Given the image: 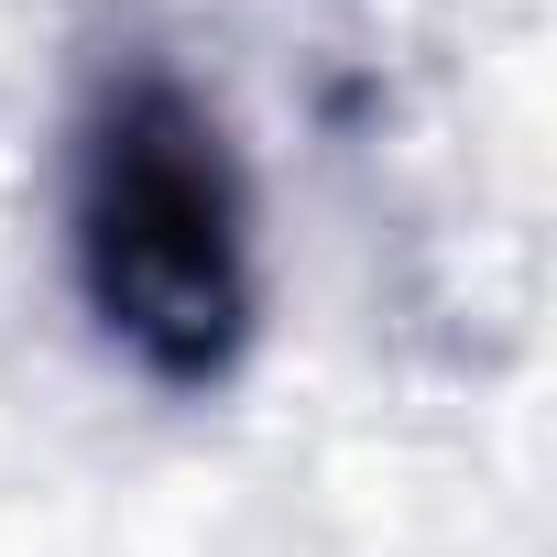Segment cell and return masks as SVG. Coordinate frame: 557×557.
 I'll return each mask as SVG.
<instances>
[{
  "instance_id": "obj_1",
  "label": "cell",
  "mask_w": 557,
  "mask_h": 557,
  "mask_svg": "<svg viewBox=\"0 0 557 557\" xmlns=\"http://www.w3.org/2000/svg\"><path fill=\"white\" fill-rule=\"evenodd\" d=\"M77 285L153 383H230V361L251 350V197L219 110L164 66L110 77V99L88 110Z\"/></svg>"
}]
</instances>
